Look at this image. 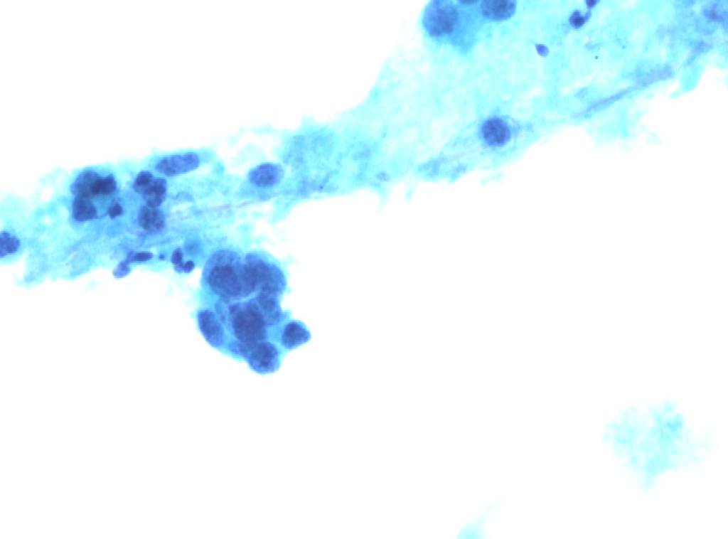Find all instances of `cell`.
<instances>
[{
	"instance_id": "1",
	"label": "cell",
	"mask_w": 728,
	"mask_h": 539,
	"mask_svg": "<svg viewBox=\"0 0 728 539\" xmlns=\"http://www.w3.org/2000/svg\"><path fill=\"white\" fill-rule=\"evenodd\" d=\"M203 283L218 301L226 304L255 295L245 253L232 249L218 250L208 257Z\"/></svg>"
},
{
	"instance_id": "2",
	"label": "cell",
	"mask_w": 728,
	"mask_h": 539,
	"mask_svg": "<svg viewBox=\"0 0 728 539\" xmlns=\"http://www.w3.org/2000/svg\"><path fill=\"white\" fill-rule=\"evenodd\" d=\"M218 302L220 312L215 311L232 335L231 339L242 346L243 357L254 344L267 339L269 326L253 299L228 304Z\"/></svg>"
},
{
	"instance_id": "3",
	"label": "cell",
	"mask_w": 728,
	"mask_h": 539,
	"mask_svg": "<svg viewBox=\"0 0 728 539\" xmlns=\"http://www.w3.org/2000/svg\"><path fill=\"white\" fill-rule=\"evenodd\" d=\"M73 184L74 200L87 207L97 218L102 208L112 198L117 191L114 178L100 170L88 169L82 172Z\"/></svg>"
},
{
	"instance_id": "4",
	"label": "cell",
	"mask_w": 728,
	"mask_h": 539,
	"mask_svg": "<svg viewBox=\"0 0 728 539\" xmlns=\"http://www.w3.org/2000/svg\"><path fill=\"white\" fill-rule=\"evenodd\" d=\"M282 351L277 343L265 339L251 346L245 358L250 368L255 372L271 373L279 368Z\"/></svg>"
},
{
	"instance_id": "5",
	"label": "cell",
	"mask_w": 728,
	"mask_h": 539,
	"mask_svg": "<svg viewBox=\"0 0 728 539\" xmlns=\"http://www.w3.org/2000/svg\"><path fill=\"white\" fill-rule=\"evenodd\" d=\"M275 329V340L284 351L295 350L306 345L312 338L310 329L300 320L289 318Z\"/></svg>"
},
{
	"instance_id": "6",
	"label": "cell",
	"mask_w": 728,
	"mask_h": 539,
	"mask_svg": "<svg viewBox=\"0 0 728 539\" xmlns=\"http://www.w3.org/2000/svg\"><path fill=\"white\" fill-rule=\"evenodd\" d=\"M200 164V155L196 151H183L161 155L154 159L156 170L167 176L191 171Z\"/></svg>"
},
{
	"instance_id": "7",
	"label": "cell",
	"mask_w": 728,
	"mask_h": 539,
	"mask_svg": "<svg viewBox=\"0 0 728 539\" xmlns=\"http://www.w3.org/2000/svg\"><path fill=\"white\" fill-rule=\"evenodd\" d=\"M197 322L208 344L216 348L225 346L229 338L226 328L215 310L210 308L200 309L197 314Z\"/></svg>"
},
{
	"instance_id": "8",
	"label": "cell",
	"mask_w": 728,
	"mask_h": 539,
	"mask_svg": "<svg viewBox=\"0 0 728 539\" xmlns=\"http://www.w3.org/2000/svg\"><path fill=\"white\" fill-rule=\"evenodd\" d=\"M134 190L141 195L145 206L158 208L166 196V181L164 178L155 177L151 172H141L134 183Z\"/></svg>"
},
{
	"instance_id": "9",
	"label": "cell",
	"mask_w": 728,
	"mask_h": 539,
	"mask_svg": "<svg viewBox=\"0 0 728 539\" xmlns=\"http://www.w3.org/2000/svg\"><path fill=\"white\" fill-rule=\"evenodd\" d=\"M457 21V13L451 7L435 3L429 7L424 17V25L432 36L449 33Z\"/></svg>"
},
{
	"instance_id": "10",
	"label": "cell",
	"mask_w": 728,
	"mask_h": 539,
	"mask_svg": "<svg viewBox=\"0 0 728 539\" xmlns=\"http://www.w3.org/2000/svg\"><path fill=\"white\" fill-rule=\"evenodd\" d=\"M282 174V170L280 166L265 163L252 169L249 174V179L256 186L269 187L279 182Z\"/></svg>"
},
{
	"instance_id": "11",
	"label": "cell",
	"mask_w": 728,
	"mask_h": 539,
	"mask_svg": "<svg viewBox=\"0 0 728 539\" xmlns=\"http://www.w3.org/2000/svg\"><path fill=\"white\" fill-rule=\"evenodd\" d=\"M481 132L484 141L489 145L504 144L510 138V130L508 126L499 119L487 120L483 124Z\"/></svg>"
},
{
	"instance_id": "12",
	"label": "cell",
	"mask_w": 728,
	"mask_h": 539,
	"mask_svg": "<svg viewBox=\"0 0 728 539\" xmlns=\"http://www.w3.org/2000/svg\"><path fill=\"white\" fill-rule=\"evenodd\" d=\"M498 504V502H495L489 505L481 514L463 525L456 535L457 538H481L484 537L485 524Z\"/></svg>"
},
{
	"instance_id": "13",
	"label": "cell",
	"mask_w": 728,
	"mask_h": 539,
	"mask_svg": "<svg viewBox=\"0 0 728 539\" xmlns=\"http://www.w3.org/2000/svg\"><path fill=\"white\" fill-rule=\"evenodd\" d=\"M139 223L144 231L156 233L164 228L166 218L163 212L158 208L144 206L139 212Z\"/></svg>"
},
{
	"instance_id": "14",
	"label": "cell",
	"mask_w": 728,
	"mask_h": 539,
	"mask_svg": "<svg viewBox=\"0 0 728 539\" xmlns=\"http://www.w3.org/2000/svg\"><path fill=\"white\" fill-rule=\"evenodd\" d=\"M482 9L484 14L492 19H504L514 12L515 4L511 1H486Z\"/></svg>"
},
{
	"instance_id": "15",
	"label": "cell",
	"mask_w": 728,
	"mask_h": 539,
	"mask_svg": "<svg viewBox=\"0 0 728 539\" xmlns=\"http://www.w3.org/2000/svg\"><path fill=\"white\" fill-rule=\"evenodd\" d=\"M171 262L175 265L176 270L181 272H189L192 271L195 267L193 262L183 261V252L180 248H177L174 250L171 256Z\"/></svg>"
},
{
	"instance_id": "16",
	"label": "cell",
	"mask_w": 728,
	"mask_h": 539,
	"mask_svg": "<svg viewBox=\"0 0 728 539\" xmlns=\"http://www.w3.org/2000/svg\"><path fill=\"white\" fill-rule=\"evenodd\" d=\"M571 22L573 26L579 27L584 24V18L578 14H574L571 18Z\"/></svg>"
},
{
	"instance_id": "17",
	"label": "cell",
	"mask_w": 728,
	"mask_h": 539,
	"mask_svg": "<svg viewBox=\"0 0 728 539\" xmlns=\"http://www.w3.org/2000/svg\"><path fill=\"white\" fill-rule=\"evenodd\" d=\"M710 16L713 19H717L719 18L716 12L714 11H710Z\"/></svg>"
},
{
	"instance_id": "18",
	"label": "cell",
	"mask_w": 728,
	"mask_h": 539,
	"mask_svg": "<svg viewBox=\"0 0 728 539\" xmlns=\"http://www.w3.org/2000/svg\"><path fill=\"white\" fill-rule=\"evenodd\" d=\"M596 4L595 1H588L587 4L589 7H592Z\"/></svg>"
}]
</instances>
